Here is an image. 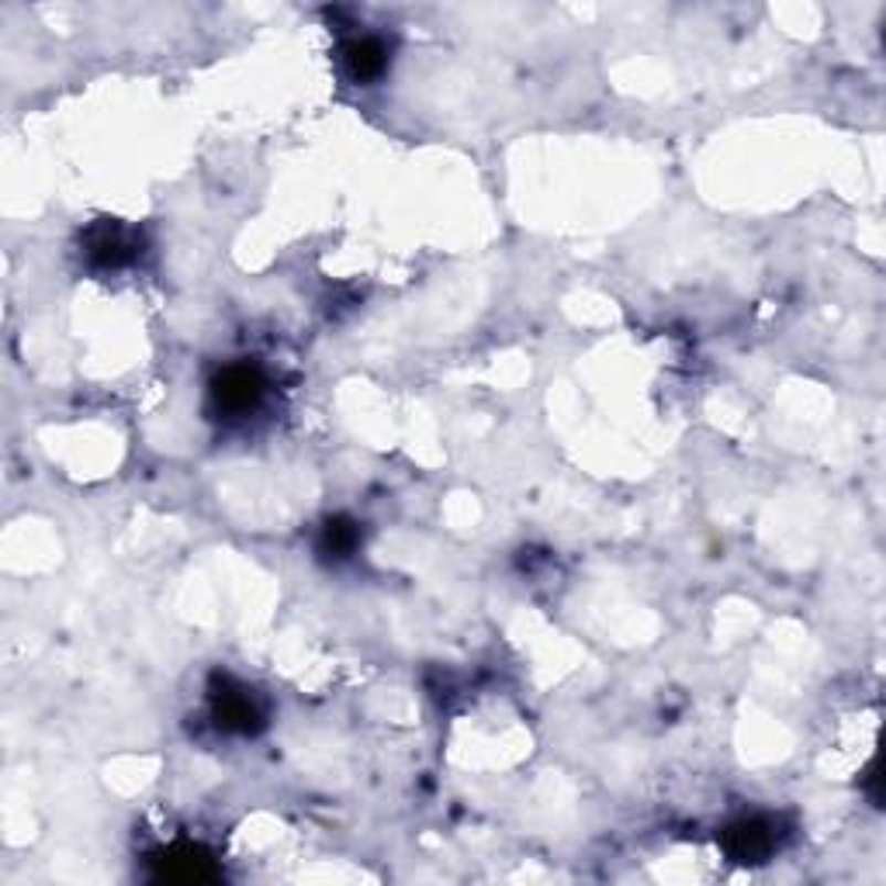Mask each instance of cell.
<instances>
[{"mask_svg":"<svg viewBox=\"0 0 886 886\" xmlns=\"http://www.w3.org/2000/svg\"><path fill=\"white\" fill-rule=\"evenodd\" d=\"M344 60H347V70H350L354 81H375V76H381L388 66V45L375 35H363L344 49Z\"/></svg>","mask_w":886,"mask_h":886,"instance_id":"obj_3","label":"cell"},{"mask_svg":"<svg viewBox=\"0 0 886 886\" xmlns=\"http://www.w3.org/2000/svg\"><path fill=\"white\" fill-rule=\"evenodd\" d=\"M357 540H360L357 524H350V519H329L319 547H323V555H329V558H347V555H354Z\"/></svg>","mask_w":886,"mask_h":886,"instance_id":"obj_7","label":"cell"},{"mask_svg":"<svg viewBox=\"0 0 886 886\" xmlns=\"http://www.w3.org/2000/svg\"><path fill=\"white\" fill-rule=\"evenodd\" d=\"M260 395H264V378H260L253 368H229L215 378L212 384V399L222 412H250Z\"/></svg>","mask_w":886,"mask_h":886,"instance_id":"obj_1","label":"cell"},{"mask_svg":"<svg viewBox=\"0 0 886 886\" xmlns=\"http://www.w3.org/2000/svg\"><path fill=\"white\" fill-rule=\"evenodd\" d=\"M772 845H776L772 824L762 821V818L735 824L731 831H727V838H724V848H727V855L735 858V863H762V858L772 852Z\"/></svg>","mask_w":886,"mask_h":886,"instance_id":"obj_2","label":"cell"},{"mask_svg":"<svg viewBox=\"0 0 886 886\" xmlns=\"http://www.w3.org/2000/svg\"><path fill=\"white\" fill-rule=\"evenodd\" d=\"M91 256L104 267H118L122 260L133 256V243L125 240V232L115 225H101L91 236Z\"/></svg>","mask_w":886,"mask_h":886,"instance_id":"obj_6","label":"cell"},{"mask_svg":"<svg viewBox=\"0 0 886 886\" xmlns=\"http://www.w3.org/2000/svg\"><path fill=\"white\" fill-rule=\"evenodd\" d=\"M160 876L164 879H180V883H198V879H212L215 866H212V858H204L201 852L180 848V852H170L160 863Z\"/></svg>","mask_w":886,"mask_h":886,"instance_id":"obj_5","label":"cell"},{"mask_svg":"<svg viewBox=\"0 0 886 886\" xmlns=\"http://www.w3.org/2000/svg\"><path fill=\"white\" fill-rule=\"evenodd\" d=\"M215 720L225 731L250 735L260 727V710L246 693H222L215 696Z\"/></svg>","mask_w":886,"mask_h":886,"instance_id":"obj_4","label":"cell"}]
</instances>
